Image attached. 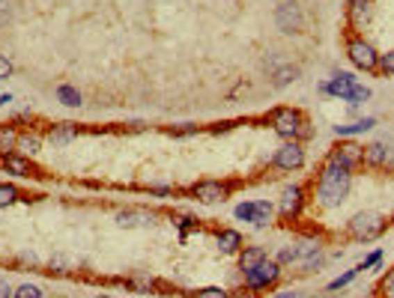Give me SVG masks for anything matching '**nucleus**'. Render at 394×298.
<instances>
[{"label": "nucleus", "instance_id": "obj_34", "mask_svg": "<svg viewBox=\"0 0 394 298\" xmlns=\"http://www.w3.org/2000/svg\"><path fill=\"white\" fill-rule=\"evenodd\" d=\"M379 69H382L386 75H394V51L379 54Z\"/></svg>", "mask_w": 394, "mask_h": 298}, {"label": "nucleus", "instance_id": "obj_10", "mask_svg": "<svg viewBox=\"0 0 394 298\" xmlns=\"http://www.w3.org/2000/svg\"><path fill=\"white\" fill-rule=\"evenodd\" d=\"M191 194H195L200 203H224L230 197V185L206 179V182H197L195 188H191Z\"/></svg>", "mask_w": 394, "mask_h": 298}, {"label": "nucleus", "instance_id": "obj_19", "mask_svg": "<svg viewBox=\"0 0 394 298\" xmlns=\"http://www.w3.org/2000/svg\"><path fill=\"white\" fill-rule=\"evenodd\" d=\"M18 152H22V155H36L39 152V149H42V137H39L36 132H24V134H18Z\"/></svg>", "mask_w": 394, "mask_h": 298}, {"label": "nucleus", "instance_id": "obj_25", "mask_svg": "<svg viewBox=\"0 0 394 298\" xmlns=\"http://www.w3.org/2000/svg\"><path fill=\"white\" fill-rule=\"evenodd\" d=\"M81 263L78 260H72V256H66V254H54L51 256V272L54 274H69V272H75Z\"/></svg>", "mask_w": 394, "mask_h": 298}, {"label": "nucleus", "instance_id": "obj_6", "mask_svg": "<svg viewBox=\"0 0 394 298\" xmlns=\"http://www.w3.org/2000/svg\"><path fill=\"white\" fill-rule=\"evenodd\" d=\"M281 268H284V265H281L278 260H269V256H266L260 265H254L251 272H245V286H248V290H254V292L257 290H266V286L278 283Z\"/></svg>", "mask_w": 394, "mask_h": 298}, {"label": "nucleus", "instance_id": "obj_24", "mask_svg": "<svg viewBox=\"0 0 394 298\" xmlns=\"http://www.w3.org/2000/svg\"><path fill=\"white\" fill-rule=\"evenodd\" d=\"M57 102H63L66 107H81V93L72 84H60L57 87Z\"/></svg>", "mask_w": 394, "mask_h": 298}, {"label": "nucleus", "instance_id": "obj_44", "mask_svg": "<svg viewBox=\"0 0 394 298\" xmlns=\"http://www.w3.org/2000/svg\"><path fill=\"white\" fill-rule=\"evenodd\" d=\"M275 298H302V295H293V292H284V295H275Z\"/></svg>", "mask_w": 394, "mask_h": 298}, {"label": "nucleus", "instance_id": "obj_26", "mask_svg": "<svg viewBox=\"0 0 394 298\" xmlns=\"http://www.w3.org/2000/svg\"><path fill=\"white\" fill-rule=\"evenodd\" d=\"M361 272H365V268H361V265H356V268H347V272H343V274H338V277H335V281H331V283H329V292H338V290H340V286H350V283H352V281H356V277H359Z\"/></svg>", "mask_w": 394, "mask_h": 298}, {"label": "nucleus", "instance_id": "obj_1", "mask_svg": "<svg viewBox=\"0 0 394 298\" xmlns=\"http://www.w3.org/2000/svg\"><path fill=\"white\" fill-rule=\"evenodd\" d=\"M350 185H352V170H343V167L326 161L317 176V206L322 209L340 206L350 194Z\"/></svg>", "mask_w": 394, "mask_h": 298}, {"label": "nucleus", "instance_id": "obj_21", "mask_svg": "<svg viewBox=\"0 0 394 298\" xmlns=\"http://www.w3.org/2000/svg\"><path fill=\"white\" fill-rule=\"evenodd\" d=\"M272 215H275L272 203L254 200V215H251V224H254V227H269V224H272Z\"/></svg>", "mask_w": 394, "mask_h": 298}, {"label": "nucleus", "instance_id": "obj_35", "mask_svg": "<svg viewBox=\"0 0 394 298\" xmlns=\"http://www.w3.org/2000/svg\"><path fill=\"white\" fill-rule=\"evenodd\" d=\"M129 286H135V290H153L156 281H153V277H131Z\"/></svg>", "mask_w": 394, "mask_h": 298}, {"label": "nucleus", "instance_id": "obj_43", "mask_svg": "<svg viewBox=\"0 0 394 298\" xmlns=\"http://www.w3.org/2000/svg\"><path fill=\"white\" fill-rule=\"evenodd\" d=\"M9 102H13V96H9V93H3V96H0V107H3V105H9Z\"/></svg>", "mask_w": 394, "mask_h": 298}, {"label": "nucleus", "instance_id": "obj_23", "mask_svg": "<svg viewBox=\"0 0 394 298\" xmlns=\"http://www.w3.org/2000/svg\"><path fill=\"white\" fill-rule=\"evenodd\" d=\"M15 146H18V132L13 125H0V152L9 155L15 152Z\"/></svg>", "mask_w": 394, "mask_h": 298}, {"label": "nucleus", "instance_id": "obj_22", "mask_svg": "<svg viewBox=\"0 0 394 298\" xmlns=\"http://www.w3.org/2000/svg\"><path fill=\"white\" fill-rule=\"evenodd\" d=\"M218 247H221V254H236L242 247V236L236 230H221L218 233Z\"/></svg>", "mask_w": 394, "mask_h": 298}, {"label": "nucleus", "instance_id": "obj_20", "mask_svg": "<svg viewBox=\"0 0 394 298\" xmlns=\"http://www.w3.org/2000/svg\"><path fill=\"white\" fill-rule=\"evenodd\" d=\"M373 125H377V119L365 116V119H356V123H350V125H335V134L338 137H352V134L368 132V128H373Z\"/></svg>", "mask_w": 394, "mask_h": 298}, {"label": "nucleus", "instance_id": "obj_42", "mask_svg": "<svg viewBox=\"0 0 394 298\" xmlns=\"http://www.w3.org/2000/svg\"><path fill=\"white\" fill-rule=\"evenodd\" d=\"M13 295H15V292L9 290V286H6L3 281H0V298H13Z\"/></svg>", "mask_w": 394, "mask_h": 298}, {"label": "nucleus", "instance_id": "obj_32", "mask_svg": "<svg viewBox=\"0 0 394 298\" xmlns=\"http://www.w3.org/2000/svg\"><path fill=\"white\" fill-rule=\"evenodd\" d=\"M197 132H200V128L195 123H179V125L170 128V134H174V137H188V134H197Z\"/></svg>", "mask_w": 394, "mask_h": 298}, {"label": "nucleus", "instance_id": "obj_18", "mask_svg": "<svg viewBox=\"0 0 394 298\" xmlns=\"http://www.w3.org/2000/svg\"><path fill=\"white\" fill-rule=\"evenodd\" d=\"M266 247H245V251L239 254V268H242V274L245 272H251L254 265H260L263 260H266Z\"/></svg>", "mask_w": 394, "mask_h": 298}, {"label": "nucleus", "instance_id": "obj_41", "mask_svg": "<svg viewBox=\"0 0 394 298\" xmlns=\"http://www.w3.org/2000/svg\"><path fill=\"white\" fill-rule=\"evenodd\" d=\"M6 18H9V3H6V0H0V24H3Z\"/></svg>", "mask_w": 394, "mask_h": 298}, {"label": "nucleus", "instance_id": "obj_8", "mask_svg": "<svg viewBox=\"0 0 394 298\" xmlns=\"http://www.w3.org/2000/svg\"><path fill=\"white\" fill-rule=\"evenodd\" d=\"M305 164V146H302V141H287L284 146L275 152V167L278 170H299V167Z\"/></svg>", "mask_w": 394, "mask_h": 298}, {"label": "nucleus", "instance_id": "obj_15", "mask_svg": "<svg viewBox=\"0 0 394 298\" xmlns=\"http://www.w3.org/2000/svg\"><path fill=\"white\" fill-rule=\"evenodd\" d=\"M3 170L6 173H13V176H33L36 170H33V164H30V158L27 155H22V152H9V155H3Z\"/></svg>", "mask_w": 394, "mask_h": 298}, {"label": "nucleus", "instance_id": "obj_14", "mask_svg": "<svg viewBox=\"0 0 394 298\" xmlns=\"http://www.w3.org/2000/svg\"><path fill=\"white\" fill-rule=\"evenodd\" d=\"M388 152H391V146L388 143H368V146H361V164H368V167H386L388 164Z\"/></svg>", "mask_w": 394, "mask_h": 298}, {"label": "nucleus", "instance_id": "obj_30", "mask_svg": "<svg viewBox=\"0 0 394 298\" xmlns=\"http://www.w3.org/2000/svg\"><path fill=\"white\" fill-rule=\"evenodd\" d=\"M379 292H382V298H394V268H388L386 277L379 281Z\"/></svg>", "mask_w": 394, "mask_h": 298}, {"label": "nucleus", "instance_id": "obj_11", "mask_svg": "<svg viewBox=\"0 0 394 298\" xmlns=\"http://www.w3.org/2000/svg\"><path fill=\"white\" fill-rule=\"evenodd\" d=\"M356 75H350V72H338V75H331V81H326V93L329 96H335V98H343V102H350V96H352V87H356Z\"/></svg>", "mask_w": 394, "mask_h": 298}, {"label": "nucleus", "instance_id": "obj_2", "mask_svg": "<svg viewBox=\"0 0 394 298\" xmlns=\"http://www.w3.org/2000/svg\"><path fill=\"white\" fill-rule=\"evenodd\" d=\"M347 230L352 238H359V242H373V238H379L386 233V221H382V215H377V212H359L350 218Z\"/></svg>", "mask_w": 394, "mask_h": 298}, {"label": "nucleus", "instance_id": "obj_13", "mask_svg": "<svg viewBox=\"0 0 394 298\" xmlns=\"http://www.w3.org/2000/svg\"><path fill=\"white\" fill-rule=\"evenodd\" d=\"M156 221L153 212H144V209H123V212H117V227H123V230H135V227H149Z\"/></svg>", "mask_w": 394, "mask_h": 298}, {"label": "nucleus", "instance_id": "obj_40", "mask_svg": "<svg viewBox=\"0 0 394 298\" xmlns=\"http://www.w3.org/2000/svg\"><path fill=\"white\" fill-rule=\"evenodd\" d=\"M379 260H382V251H373V254L368 256V260H365V263H361V268H373V265H377Z\"/></svg>", "mask_w": 394, "mask_h": 298}, {"label": "nucleus", "instance_id": "obj_29", "mask_svg": "<svg viewBox=\"0 0 394 298\" xmlns=\"http://www.w3.org/2000/svg\"><path fill=\"white\" fill-rule=\"evenodd\" d=\"M13 298H45V295H42V290H39L36 283H22Z\"/></svg>", "mask_w": 394, "mask_h": 298}, {"label": "nucleus", "instance_id": "obj_39", "mask_svg": "<svg viewBox=\"0 0 394 298\" xmlns=\"http://www.w3.org/2000/svg\"><path fill=\"white\" fill-rule=\"evenodd\" d=\"M177 224H179V230H183V238H186L188 230H195V227H197L195 221H191V218H177Z\"/></svg>", "mask_w": 394, "mask_h": 298}, {"label": "nucleus", "instance_id": "obj_28", "mask_svg": "<svg viewBox=\"0 0 394 298\" xmlns=\"http://www.w3.org/2000/svg\"><path fill=\"white\" fill-rule=\"evenodd\" d=\"M18 200V188L15 185H0V209H6V206H13Z\"/></svg>", "mask_w": 394, "mask_h": 298}, {"label": "nucleus", "instance_id": "obj_46", "mask_svg": "<svg viewBox=\"0 0 394 298\" xmlns=\"http://www.w3.org/2000/svg\"><path fill=\"white\" fill-rule=\"evenodd\" d=\"M57 298H60V295H57Z\"/></svg>", "mask_w": 394, "mask_h": 298}, {"label": "nucleus", "instance_id": "obj_5", "mask_svg": "<svg viewBox=\"0 0 394 298\" xmlns=\"http://www.w3.org/2000/svg\"><path fill=\"white\" fill-rule=\"evenodd\" d=\"M347 57H350L352 66H356V69H365V72H373V69H379V54H377V48H373L368 39H361V36H352L350 42H347Z\"/></svg>", "mask_w": 394, "mask_h": 298}, {"label": "nucleus", "instance_id": "obj_27", "mask_svg": "<svg viewBox=\"0 0 394 298\" xmlns=\"http://www.w3.org/2000/svg\"><path fill=\"white\" fill-rule=\"evenodd\" d=\"M322 263H326V256H322V251H314L311 256H305V260L299 263V268H302L305 274H311V272H320Z\"/></svg>", "mask_w": 394, "mask_h": 298}, {"label": "nucleus", "instance_id": "obj_12", "mask_svg": "<svg viewBox=\"0 0 394 298\" xmlns=\"http://www.w3.org/2000/svg\"><path fill=\"white\" fill-rule=\"evenodd\" d=\"M314 251H320V242H299V245H287L284 251L275 256V260L281 265H290V263H302L305 256H311Z\"/></svg>", "mask_w": 394, "mask_h": 298}, {"label": "nucleus", "instance_id": "obj_16", "mask_svg": "<svg viewBox=\"0 0 394 298\" xmlns=\"http://www.w3.org/2000/svg\"><path fill=\"white\" fill-rule=\"evenodd\" d=\"M75 137H78V125H72V123L51 125V132H48V141H51L54 146H66V143H72Z\"/></svg>", "mask_w": 394, "mask_h": 298}, {"label": "nucleus", "instance_id": "obj_33", "mask_svg": "<svg viewBox=\"0 0 394 298\" xmlns=\"http://www.w3.org/2000/svg\"><path fill=\"white\" fill-rule=\"evenodd\" d=\"M368 98H370V89H368V87H361V84H356V87H352L350 105H361V102H368Z\"/></svg>", "mask_w": 394, "mask_h": 298}, {"label": "nucleus", "instance_id": "obj_17", "mask_svg": "<svg viewBox=\"0 0 394 298\" xmlns=\"http://www.w3.org/2000/svg\"><path fill=\"white\" fill-rule=\"evenodd\" d=\"M272 84L275 87H287V84H293L299 78V66H293V63H281V66H275L272 69Z\"/></svg>", "mask_w": 394, "mask_h": 298}, {"label": "nucleus", "instance_id": "obj_3", "mask_svg": "<svg viewBox=\"0 0 394 298\" xmlns=\"http://www.w3.org/2000/svg\"><path fill=\"white\" fill-rule=\"evenodd\" d=\"M275 24L287 36H299L305 30V9H302L299 0H281L275 9Z\"/></svg>", "mask_w": 394, "mask_h": 298}, {"label": "nucleus", "instance_id": "obj_9", "mask_svg": "<svg viewBox=\"0 0 394 298\" xmlns=\"http://www.w3.org/2000/svg\"><path fill=\"white\" fill-rule=\"evenodd\" d=\"M326 161L343 167V170H356V167L361 164V146L359 143H340L338 149H331Z\"/></svg>", "mask_w": 394, "mask_h": 298}, {"label": "nucleus", "instance_id": "obj_37", "mask_svg": "<svg viewBox=\"0 0 394 298\" xmlns=\"http://www.w3.org/2000/svg\"><path fill=\"white\" fill-rule=\"evenodd\" d=\"M9 75H13V60L0 54V81H3V78H9Z\"/></svg>", "mask_w": 394, "mask_h": 298}, {"label": "nucleus", "instance_id": "obj_36", "mask_svg": "<svg viewBox=\"0 0 394 298\" xmlns=\"http://www.w3.org/2000/svg\"><path fill=\"white\" fill-rule=\"evenodd\" d=\"M347 3H350V12H352V15H361V12L368 15V6H370V0H347Z\"/></svg>", "mask_w": 394, "mask_h": 298}, {"label": "nucleus", "instance_id": "obj_31", "mask_svg": "<svg viewBox=\"0 0 394 298\" xmlns=\"http://www.w3.org/2000/svg\"><path fill=\"white\" fill-rule=\"evenodd\" d=\"M195 298H230V292L221 290V286H204V290H197Z\"/></svg>", "mask_w": 394, "mask_h": 298}, {"label": "nucleus", "instance_id": "obj_4", "mask_svg": "<svg viewBox=\"0 0 394 298\" xmlns=\"http://www.w3.org/2000/svg\"><path fill=\"white\" fill-rule=\"evenodd\" d=\"M302 125H305V116L299 111H293V107H275V111H272V128H275V134L284 137V141H299Z\"/></svg>", "mask_w": 394, "mask_h": 298}, {"label": "nucleus", "instance_id": "obj_7", "mask_svg": "<svg viewBox=\"0 0 394 298\" xmlns=\"http://www.w3.org/2000/svg\"><path fill=\"white\" fill-rule=\"evenodd\" d=\"M302 206H305V188L302 185H287L281 191V200H278V215L284 221H293V218L302 215Z\"/></svg>", "mask_w": 394, "mask_h": 298}, {"label": "nucleus", "instance_id": "obj_45", "mask_svg": "<svg viewBox=\"0 0 394 298\" xmlns=\"http://www.w3.org/2000/svg\"><path fill=\"white\" fill-rule=\"evenodd\" d=\"M96 298H114V295H96Z\"/></svg>", "mask_w": 394, "mask_h": 298}, {"label": "nucleus", "instance_id": "obj_38", "mask_svg": "<svg viewBox=\"0 0 394 298\" xmlns=\"http://www.w3.org/2000/svg\"><path fill=\"white\" fill-rule=\"evenodd\" d=\"M149 194H156V197H170V194H174V188H170V185H153V188H149Z\"/></svg>", "mask_w": 394, "mask_h": 298}]
</instances>
